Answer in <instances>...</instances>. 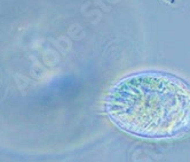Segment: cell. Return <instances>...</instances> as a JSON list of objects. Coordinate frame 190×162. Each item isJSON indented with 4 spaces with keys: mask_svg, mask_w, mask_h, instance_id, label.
Segmentation results:
<instances>
[{
    "mask_svg": "<svg viewBox=\"0 0 190 162\" xmlns=\"http://www.w3.org/2000/svg\"><path fill=\"white\" fill-rule=\"evenodd\" d=\"M108 116L132 135L172 139L190 135V85L162 71L130 75L111 89Z\"/></svg>",
    "mask_w": 190,
    "mask_h": 162,
    "instance_id": "1",
    "label": "cell"
}]
</instances>
